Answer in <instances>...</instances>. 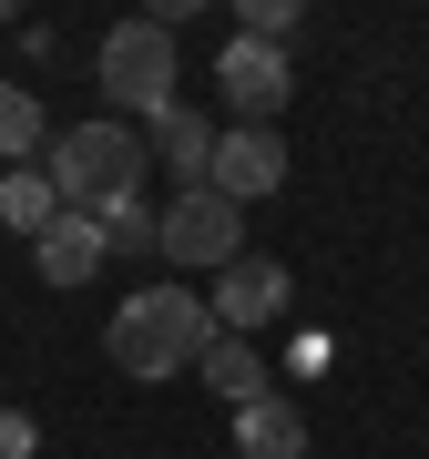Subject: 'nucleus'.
Segmentation results:
<instances>
[{
  "instance_id": "1",
  "label": "nucleus",
  "mask_w": 429,
  "mask_h": 459,
  "mask_svg": "<svg viewBox=\"0 0 429 459\" xmlns=\"http://www.w3.org/2000/svg\"><path fill=\"white\" fill-rule=\"evenodd\" d=\"M102 347H113L123 377H184V368L214 347V316H205L195 286H144V296H123V307H113Z\"/></svg>"
},
{
  "instance_id": "2",
  "label": "nucleus",
  "mask_w": 429,
  "mask_h": 459,
  "mask_svg": "<svg viewBox=\"0 0 429 459\" xmlns=\"http://www.w3.org/2000/svg\"><path fill=\"white\" fill-rule=\"evenodd\" d=\"M144 164L153 153L133 143V123H72L51 133V195L72 214H113L123 195H144Z\"/></svg>"
},
{
  "instance_id": "3",
  "label": "nucleus",
  "mask_w": 429,
  "mask_h": 459,
  "mask_svg": "<svg viewBox=\"0 0 429 459\" xmlns=\"http://www.w3.org/2000/svg\"><path fill=\"white\" fill-rule=\"evenodd\" d=\"M92 82H102V102L113 113H144V123H164L174 113V31L164 21H113L102 31V51H92Z\"/></svg>"
},
{
  "instance_id": "4",
  "label": "nucleus",
  "mask_w": 429,
  "mask_h": 459,
  "mask_svg": "<svg viewBox=\"0 0 429 459\" xmlns=\"http://www.w3.org/2000/svg\"><path fill=\"white\" fill-rule=\"evenodd\" d=\"M153 255H174V265H205V276H225V265L246 255V204H225L214 184L174 195V204H164V246H153Z\"/></svg>"
},
{
  "instance_id": "5",
  "label": "nucleus",
  "mask_w": 429,
  "mask_h": 459,
  "mask_svg": "<svg viewBox=\"0 0 429 459\" xmlns=\"http://www.w3.org/2000/svg\"><path fill=\"white\" fill-rule=\"evenodd\" d=\"M214 92H225V113H235V123L276 133V113H286V92H297V62H286V51H266V41H246V31H235V41H225V62H214Z\"/></svg>"
},
{
  "instance_id": "6",
  "label": "nucleus",
  "mask_w": 429,
  "mask_h": 459,
  "mask_svg": "<svg viewBox=\"0 0 429 459\" xmlns=\"http://www.w3.org/2000/svg\"><path fill=\"white\" fill-rule=\"evenodd\" d=\"M286 265L276 255H235L225 276H214V296H205V316H214V337H235V327H276L286 316Z\"/></svg>"
},
{
  "instance_id": "7",
  "label": "nucleus",
  "mask_w": 429,
  "mask_h": 459,
  "mask_svg": "<svg viewBox=\"0 0 429 459\" xmlns=\"http://www.w3.org/2000/svg\"><path fill=\"white\" fill-rule=\"evenodd\" d=\"M214 195H225V204H256V195H276V184H286V143H276V133H256V123H235V133H214Z\"/></svg>"
},
{
  "instance_id": "8",
  "label": "nucleus",
  "mask_w": 429,
  "mask_h": 459,
  "mask_svg": "<svg viewBox=\"0 0 429 459\" xmlns=\"http://www.w3.org/2000/svg\"><path fill=\"white\" fill-rule=\"evenodd\" d=\"M102 255H113V235H102V214H51V225L31 235V265H41V276L51 286H83V276H102Z\"/></svg>"
},
{
  "instance_id": "9",
  "label": "nucleus",
  "mask_w": 429,
  "mask_h": 459,
  "mask_svg": "<svg viewBox=\"0 0 429 459\" xmlns=\"http://www.w3.org/2000/svg\"><path fill=\"white\" fill-rule=\"evenodd\" d=\"M195 377L225 409H256V398H276V377H266V358H256V337H214L205 358H195Z\"/></svg>"
},
{
  "instance_id": "10",
  "label": "nucleus",
  "mask_w": 429,
  "mask_h": 459,
  "mask_svg": "<svg viewBox=\"0 0 429 459\" xmlns=\"http://www.w3.org/2000/svg\"><path fill=\"white\" fill-rule=\"evenodd\" d=\"M235 449H246V459H307V409H297V398L235 409Z\"/></svg>"
},
{
  "instance_id": "11",
  "label": "nucleus",
  "mask_w": 429,
  "mask_h": 459,
  "mask_svg": "<svg viewBox=\"0 0 429 459\" xmlns=\"http://www.w3.org/2000/svg\"><path fill=\"white\" fill-rule=\"evenodd\" d=\"M153 164H164V174H184V195H195V184L214 174V123H205V113H184V102H174V113L153 123Z\"/></svg>"
},
{
  "instance_id": "12",
  "label": "nucleus",
  "mask_w": 429,
  "mask_h": 459,
  "mask_svg": "<svg viewBox=\"0 0 429 459\" xmlns=\"http://www.w3.org/2000/svg\"><path fill=\"white\" fill-rule=\"evenodd\" d=\"M41 143H51V123H41V92H31V82H0V164L21 174Z\"/></svg>"
},
{
  "instance_id": "13",
  "label": "nucleus",
  "mask_w": 429,
  "mask_h": 459,
  "mask_svg": "<svg viewBox=\"0 0 429 459\" xmlns=\"http://www.w3.org/2000/svg\"><path fill=\"white\" fill-rule=\"evenodd\" d=\"M51 214H62V195H51V174H41V164L0 174V225H11V235H41Z\"/></svg>"
},
{
  "instance_id": "14",
  "label": "nucleus",
  "mask_w": 429,
  "mask_h": 459,
  "mask_svg": "<svg viewBox=\"0 0 429 459\" xmlns=\"http://www.w3.org/2000/svg\"><path fill=\"white\" fill-rule=\"evenodd\" d=\"M235 21H246V41H266V51H286V41H297V0H246Z\"/></svg>"
},
{
  "instance_id": "15",
  "label": "nucleus",
  "mask_w": 429,
  "mask_h": 459,
  "mask_svg": "<svg viewBox=\"0 0 429 459\" xmlns=\"http://www.w3.org/2000/svg\"><path fill=\"white\" fill-rule=\"evenodd\" d=\"M0 459H31V419H0Z\"/></svg>"
},
{
  "instance_id": "16",
  "label": "nucleus",
  "mask_w": 429,
  "mask_h": 459,
  "mask_svg": "<svg viewBox=\"0 0 429 459\" xmlns=\"http://www.w3.org/2000/svg\"><path fill=\"white\" fill-rule=\"evenodd\" d=\"M0 31H11V0H0Z\"/></svg>"
}]
</instances>
